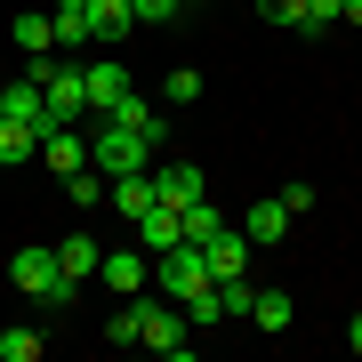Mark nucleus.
<instances>
[{
    "instance_id": "obj_27",
    "label": "nucleus",
    "mask_w": 362,
    "mask_h": 362,
    "mask_svg": "<svg viewBox=\"0 0 362 362\" xmlns=\"http://www.w3.org/2000/svg\"><path fill=\"white\" fill-rule=\"evenodd\" d=\"M258 8H266V25H290V33L306 25V0H258Z\"/></svg>"
},
{
    "instance_id": "obj_28",
    "label": "nucleus",
    "mask_w": 362,
    "mask_h": 362,
    "mask_svg": "<svg viewBox=\"0 0 362 362\" xmlns=\"http://www.w3.org/2000/svg\"><path fill=\"white\" fill-rule=\"evenodd\" d=\"M274 202H282L290 218H298V209H314V185H306V177H290V185H282V194H274Z\"/></svg>"
},
{
    "instance_id": "obj_13",
    "label": "nucleus",
    "mask_w": 362,
    "mask_h": 362,
    "mask_svg": "<svg viewBox=\"0 0 362 362\" xmlns=\"http://www.w3.org/2000/svg\"><path fill=\"white\" fill-rule=\"evenodd\" d=\"M8 121H25V129H49V97H40V81H8Z\"/></svg>"
},
{
    "instance_id": "obj_15",
    "label": "nucleus",
    "mask_w": 362,
    "mask_h": 362,
    "mask_svg": "<svg viewBox=\"0 0 362 362\" xmlns=\"http://www.w3.org/2000/svg\"><path fill=\"white\" fill-rule=\"evenodd\" d=\"M129 25H137L129 0H89V33L105 40V49H113V40H129Z\"/></svg>"
},
{
    "instance_id": "obj_23",
    "label": "nucleus",
    "mask_w": 362,
    "mask_h": 362,
    "mask_svg": "<svg viewBox=\"0 0 362 362\" xmlns=\"http://www.w3.org/2000/svg\"><path fill=\"white\" fill-rule=\"evenodd\" d=\"M194 97H202V73L194 65H177V73L161 81V105H194Z\"/></svg>"
},
{
    "instance_id": "obj_12",
    "label": "nucleus",
    "mask_w": 362,
    "mask_h": 362,
    "mask_svg": "<svg viewBox=\"0 0 362 362\" xmlns=\"http://www.w3.org/2000/svg\"><path fill=\"white\" fill-rule=\"evenodd\" d=\"M250 322H258L266 338H282V330L298 322V298H290V290H250Z\"/></svg>"
},
{
    "instance_id": "obj_6",
    "label": "nucleus",
    "mask_w": 362,
    "mask_h": 362,
    "mask_svg": "<svg viewBox=\"0 0 362 362\" xmlns=\"http://www.w3.org/2000/svg\"><path fill=\"white\" fill-rule=\"evenodd\" d=\"M97 282L121 290V298H137V290H153V258H145V250H105V258H97Z\"/></svg>"
},
{
    "instance_id": "obj_4",
    "label": "nucleus",
    "mask_w": 362,
    "mask_h": 362,
    "mask_svg": "<svg viewBox=\"0 0 362 362\" xmlns=\"http://www.w3.org/2000/svg\"><path fill=\"white\" fill-rule=\"evenodd\" d=\"M209 282H218V274H209V250H202V242H169L161 258H153V290L177 298V306H185L194 290H209Z\"/></svg>"
},
{
    "instance_id": "obj_11",
    "label": "nucleus",
    "mask_w": 362,
    "mask_h": 362,
    "mask_svg": "<svg viewBox=\"0 0 362 362\" xmlns=\"http://www.w3.org/2000/svg\"><path fill=\"white\" fill-rule=\"evenodd\" d=\"M129 233H137V250H145V258H161L169 242H185V218H177L169 202H153V209H145V218H137Z\"/></svg>"
},
{
    "instance_id": "obj_19",
    "label": "nucleus",
    "mask_w": 362,
    "mask_h": 362,
    "mask_svg": "<svg viewBox=\"0 0 362 362\" xmlns=\"http://www.w3.org/2000/svg\"><path fill=\"white\" fill-rule=\"evenodd\" d=\"M49 25H57V49H65V57H73V49H89V40H97V33H89V8H57Z\"/></svg>"
},
{
    "instance_id": "obj_25",
    "label": "nucleus",
    "mask_w": 362,
    "mask_h": 362,
    "mask_svg": "<svg viewBox=\"0 0 362 362\" xmlns=\"http://www.w3.org/2000/svg\"><path fill=\"white\" fill-rule=\"evenodd\" d=\"M105 338H113V346H137V298H121V314L105 322Z\"/></svg>"
},
{
    "instance_id": "obj_18",
    "label": "nucleus",
    "mask_w": 362,
    "mask_h": 362,
    "mask_svg": "<svg viewBox=\"0 0 362 362\" xmlns=\"http://www.w3.org/2000/svg\"><path fill=\"white\" fill-rule=\"evenodd\" d=\"M8 40H16L25 57H49V49H57V25H49V16H16V25H8Z\"/></svg>"
},
{
    "instance_id": "obj_20",
    "label": "nucleus",
    "mask_w": 362,
    "mask_h": 362,
    "mask_svg": "<svg viewBox=\"0 0 362 362\" xmlns=\"http://www.w3.org/2000/svg\"><path fill=\"white\" fill-rule=\"evenodd\" d=\"M177 218H185V242H209V233L226 226V209H209V194H202V202H185Z\"/></svg>"
},
{
    "instance_id": "obj_5",
    "label": "nucleus",
    "mask_w": 362,
    "mask_h": 362,
    "mask_svg": "<svg viewBox=\"0 0 362 362\" xmlns=\"http://www.w3.org/2000/svg\"><path fill=\"white\" fill-rule=\"evenodd\" d=\"M40 161H49L57 177L89 169V137H81V121H49V129H40Z\"/></svg>"
},
{
    "instance_id": "obj_9",
    "label": "nucleus",
    "mask_w": 362,
    "mask_h": 362,
    "mask_svg": "<svg viewBox=\"0 0 362 362\" xmlns=\"http://www.w3.org/2000/svg\"><path fill=\"white\" fill-rule=\"evenodd\" d=\"M153 194H161L169 209H185V202H202L209 185H202V169H194V161H161V153H153Z\"/></svg>"
},
{
    "instance_id": "obj_17",
    "label": "nucleus",
    "mask_w": 362,
    "mask_h": 362,
    "mask_svg": "<svg viewBox=\"0 0 362 362\" xmlns=\"http://www.w3.org/2000/svg\"><path fill=\"white\" fill-rule=\"evenodd\" d=\"M33 153H40V129H25V121L0 113V169H16V161H33Z\"/></svg>"
},
{
    "instance_id": "obj_16",
    "label": "nucleus",
    "mask_w": 362,
    "mask_h": 362,
    "mask_svg": "<svg viewBox=\"0 0 362 362\" xmlns=\"http://www.w3.org/2000/svg\"><path fill=\"white\" fill-rule=\"evenodd\" d=\"M97 258H105V250L89 242V233H65V242H57V266H65L73 282H89V274H97Z\"/></svg>"
},
{
    "instance_id": "obj_30",
    "label": "nucleus",
    "mask_w": 362,
    "mask_h": 362,
    "mask_svg": "<svg viewBox=\"0 0 362 362\" xmlns=\"http://www.w3.org/2000/svg\"><path fill=\"white\" fill-rule=\"evenodd\" d=\"M57 8H89V0H57Z\"/></svg>"
},
{
    "instance_id": "obj_3",
    "label": "nucleus",
    "mask_w": 362,
    "mask_h": 362,
    "mask_svg": "<svg viewBox=\"0 0 362 362\" xmlns=\"http://www.w3.org/2000/svg\"><path fill=\"white\" fill-rule=\"evenodd\" d=\"M89 169H105V177L153 169V137H137L129 121H97V129H89Z\"/></svg>"
},
{
    "instance_id": "obj_21",
    "label": "nucleus",
    "mask_w": 362,
    "mask_h": 362,
    "mask_svg": "<svg viewBox=\"0 0 362 362\" xmlns=\"http://www.w3.org/2000/svg\"><path fill=\"white\" fill-rule=\"evenodd\" d=\"M40 346H49L40 330H0V362H40Z\"/></svg>"
},
{
    "instance_id": "obj_31",
    "label": "nucleus",
    "mask_w": 362,
    "mask_h": 362,
    "mask_svg": "<svg viewBox=\"0 0 362 362\" xmlns=\"http://www.w3.org/2000/svg\"><path fill=\"white\" fill-rule=\"evenodd\" d=\"M0 113H8V81H0Z\"/></svg>"
},
{
    "instance_id": "obj_10",
    "label": "nucleus",
    "mask_w": 362,
    "mask_h": 362,
    "mask_svg": "<svg viewBox=\"0 0 362 362\" xmlns=\"http://www.w3.org/2000/svg\"><path fill=\"white\" fill-rule=\"evenodd\" d=\"M202 250H209V274H218V282H226V274H250V258H258L242 226H218V233H209Z\"/></svg>"
},
{
    "instance_id": "obj_22",
    "label": "nucleus",
    "mask_w": 362,
    "mask_h": 362,
    "mask_svg": "<svg viewBox=\"0 0 362 362\" xmlns=\"http://www.w3.org/2000/svg\"><path fill=\"white\" fill-rule=\"evenodd\" d=\"M65 194H73L81 209H105V169H73V177H65Z\"/></svg>"
},
{
    "instance_id": "obj_32",
    "label": "nucleus",
    "mask_w": 362,
    "mask_h": 362,
    "mask_svg": "<svg viewBox=\"0 0 362 362\" xmlns=\"http://www.w3.org/2000/svg\"><path fill=\"white\" fill-rule=\"evenodd\" d=\"M194 8H202V0H185V16H194Z\"/></svg>"
},
{
    "instance_id": "obj_29",
    "label": "nucleus",
    "mask_w": 362,
    "mask_h": 362,
    "mask_svg": "<svg viewBox=\"0 0 362 362\" xmlns=\"http://www.w3.org/2000/svg\"><path fill=\"white\" fill-rule=\"evenodd\" d=\"M346 346H354V354H362V314H354V322H346Z\"/></svg>"
},
{
    "instance_id": "obj_14",
    "label": "nucleus",
    "mask_w": 362,
    "mask_h": 362,
    "mask_svg": "<svg viewBox=\"0 0 362 362\" xmlns=\"http://www.w3.org/2000/svg\"><path fill=\"white\" fill-rule=\"evenodd\" d=\"M242 233H250V250H274V242L290 233V209H282V202H258V209L242 218Z\"/></svg>"
},
{
    "instance_id": "obj_24",
    "label": "nucleus",
    "mask_w": 362,
    "mask_h": 362,
    "mask_svg": "<svg viewBox=\"0 0 362 362\" xmlns=\"http://www.w3.org/2000/svg\"><path fill=\"white\" fill-rule=\"evenodd\" d=\"M129 16H137V25H177L185 0H129Z\"/></svg>"
},
{
    "instance_id": "obj_8",
    "label": "nucleus",
    "mask_w": 362,
    "mask_h": 362,
    "mask_svg": "<svg viewBox=\"0 0 362 362\" xmlns=\"http://www.w3.org/2000/svg\"><path fill=\"white\" fill-rule=\"evenodd\" d=\"M161 194H153V169H129V177H105V209H113V218H145V209H153Z\"/></svg>"
},
{
    "instance_id": "obj_1",
    "label": "nucleus",
    "mask_w": 362,
    "mask_h": 362,
    "mask_svg": "<svg viewBox=\"0 0 362 362\" xmlns=\"http://www.w3.org/2000/svg\"><path fill=\"white\" fill-rule=\"evenodd\" d=\"M137 346H153V354H169V362H185V354H194V322H185V306H177V298L137 290Z\"/></svg>"
},
{
    "instance_id": "obj_2",
    "label": "nucleus",
    "mask_w": 362,
    "mask_h": 362,
    "mask_svg": "<svg viewBox=\"0 0 362 362\" xmlns=\"http://www.w3.org/2000/svg\"><path fill=\"white\" fill-rule=\"evenodd\" d=\"M8 282H16V290H33L40 306H73V290H81L73 274L57 266V250H49V242H33V250H16V258H8Z\"/></svg>"
},
{
    "instance_id": "obj_7",
    "label": "nucleus",
    "mask_w": 362,
    "mask_h": 362,
    "mask_svg": "<svg viewBox=\"0 0 362 362\" xmlns=\"http://www.w3.org/2000/svg\"><path fill=\"white\" fill-rule=\"evenodd\" d=\"M81 89H89V121L113 113V105L129 97V65H121V57H97V65H81Z\"/></svg>"
},
{
    "instance_id": "obj_26",
    "label": "nucleus",
    "mask_w": 362,
    "mask_h": 362,
    "mask_svg": "<svg viewBox=\"0 0 362 362\" xmlns=\"http://www.w3.org/2000/svg\"><path fill=\"white\" fill-rule=\"evenodd\" d=\"M338 16H346V0H306V25H298V33H330Z\"/></svg>"
}]
</instances>
